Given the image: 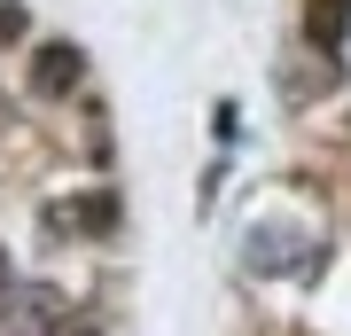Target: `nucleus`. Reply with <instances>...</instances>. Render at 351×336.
<instances>
[{
    "mask_svg": "<svg viewBox=\"0 0 351 336\" xmlns=\"http://www.w3.org/2000/svg\"><path fill=\"white\" fill-rule=\"evenodd\" d=\"M55 227H63V235H94V243H110V235H117V196H110V188H94V196H71Z\"/></svg>",
    "mask_w": 351,
    "mask_h": 336,
    "instance_id": "obj_4",
    "label": "nucleus"
},
{
    "mask_svg": "<svg viewBox=\"0 0 351 336\" xmlns=\"http://www.w3.org/2000/svg\"><path fill=\"white\" fill-rule=\"evenodd\" d=\"M343 39H351V0H304V47L343 55Z\"/></svg>",
    "mask_w": 351,
    "mask_h": 336,
    "instance_id": "obj_3",
    "label": "nucleus"
},
{
    "mask_svg": "<svg viewBox=\"0 0 351 336\" xmlns=\"http://www.w3.org/2000/svg\"><path fill=\"white\" fill-rule=\"evenodd\" d=\"M63 336H101V328H86V321H63Z\"/></svg>",
    "mask_w": 351,
    "mask_h": 336,
    "instance_id": "obj_7",
    "label": "nucleus"
},
{
    "mask_svg": "<svg viewBox=\"0 0 351 336\" xmlns=\"http://www.w3.org/2000/svg\"><path fill=\"white\" fill-rule=\"evenodd\" d=\"M8 289H16V274H8V250H0V305H8Z\"/></svg>",
    "mask_w": 351,
    "mask_h": 336,
    "instance_id": "obj_6",
    "label": "nucleus"
},
{
    "mask_svg": "<svg viewBox=\"0 0 351 336\" xmlns=\"http://www.w3.org/2000/svg\"><path fill=\"white\" fill-rule=\"evenodd\" d=\"M8 321H16V336H63V298L55 289H32V282H16L8 289Z\"/></svg>",
    "mask_w": 351,
    "mask_h": 336,
    "instance_id": "obj_2",
    "label": "nucleus"
},
{
    "mask_svg": "<svg viewBox=\"0 0 351 336\" xmlns=\"http://www.w3.org/2000/svg\"><path fill=\"white\" fill-rule=\"evenodd\" d=\"M32 32V8H16V0H0V47H8V39H24Z\"/></svg>",
    "mask_w": 351,
    "mask_h": 336,
    "instance_id": "obj_5",
    "label": "nucleus"
},
{
    "mask_svg": "<svg viewBox=\"0 0 351 336\" xmlns=\"http://www.w3.org/2000/svg\"><path fill=\"white\" fill-rule=\"evenodd\" d=\"M24 87H32L39 102H71L78 87H86V47H78V39H32Z\"/></svg>",
    "mask_w": 351,
    "mask_h": 336,
    "instance_id": "obj_1",
    "label": "nucleus"
}]
</instances>
